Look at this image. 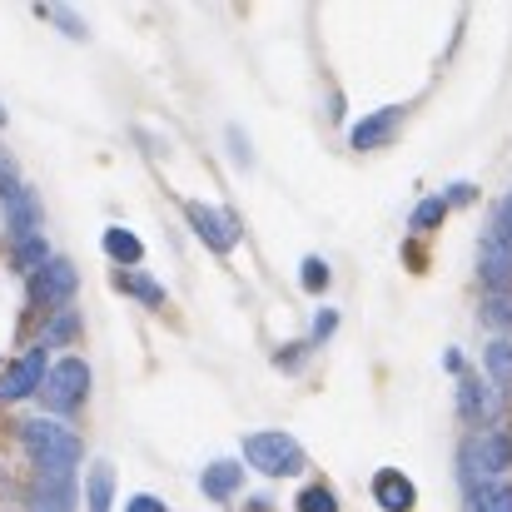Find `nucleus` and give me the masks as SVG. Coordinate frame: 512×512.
Returning a JSON list of instances; mask_svg holds the SVG:
<instances>
[{
  "label": "nucleus",
  "mask_w": 512,
  "mask_h": 512,
  "mask_svg": "<svg viewBox=\"0 0 512 512\" xmlns=\"http://www.w3.org/2000/svg\"><path fill=\"white\" fill-rule=\"evenodd\" d=\"M20 443H25V453L35 458V468L45 478L50 473H75V463H80V438L65 423H55V418H25L20 423Z\"/></svg>",
  "instance_id": "obj_1"
},
{
  "label": "nucleus",
  "mask_w": 512,
  "mask_h": 512,
  "mask_svg": "<svg viewBox=\"0 0 512 512\" xmlns=\"http://www.w3.org/2000/svg\"><path fill=\"white\" fill-rule=\"evenodd\" d=\"M512 468V433H478L463 443L458 453V478H463V493H478L488 483H498Z\"/></svg>",
  "instance_id": "obj_2"
},
{
  "label": "nucleus",
  "mask_w": 512,
  "mask_h": 512,
  "mask_svg": "<svg viewBox=\"0 0 512 512\" xmlns=\"http://www.w3.org/2000/svg\"><path fill=\"white\" fill-rule=\"evenodd\" d=\"M244 463L259 468L264 478H299L304 473V448L289 433H249L244 438Z\"/></svg>",
  "instance_id": "obj_3"
},
{
  "label": "nucleus",
  "mask_w": 512,
  "mask_h": 512,
  "mask_svg": "<svg viewBox=\"0 0 512 512\" xmlns=\"http://www.w3.org/2000/svg\"><path fill=\"white\" fill-rule=\"evenodd\" d=\"M85 393H90V363L85 358H60V363H50V373H45V388H40V398H45V413H75L80 403H85Z\"/></svg>",
  "instance_id": "obj_4"
},
{
  "label": "nucleus",
  "mask_w": 512,
  "mask_h": 512,
  "mask_svg": "<svg viewBox=\"0 0 512 512\" xmlns=\"http://www.w3.org/2000/svg\"><path fill=\"white\" fill-rule=\"evenodd\" d=\"M184 219L194 224V234L214 249V254H229L234 249V239H239V224H234V214H224V209H214V204H199V199H189L184 204Z\"/></svg>",
  "instance_id": "obj_5"
},
{
  "label": "nucleus",
  "mask_w": 512,
  "mask_h": 512,
  "mask_svg": "<svg viewBox=\"0 0 512 512\" xmlns=\"http://www.w3.org/2000/svg\"><path fill=\"white\" fill-rule=\"evenodd\" d=\"M45 363H50L45 343H40V348H30L25 358H15V363L5 368V378H0V403H15V398H25V393L45 388Z\"/></svg>",
  "instance_id": "obj_6"
},
{
  "label": "nucleus",
  "mask_w": 512,
  "mask_h": 512,
  "mask_svg": "<svg viewBox=\"0 0 512 512\" xmlns=\"http://www.w3.org/2000/svg\"><path fill=\"white\" fill-rule=\"evenodd\" d=\"M30 294H35V304H45V309L70 304V299H75V264H70V259H50L40 274H30Z\"/></svg>",
  "instance_id": "obj_7"
},
{
  "label": "nucleus",
  "mask_w": 512,
  "mask_h": 512,
  "mask_svg": "<svg viewBox=\"0 0 512 512\" xmlns=\"http://www.w3.org/2000/svg\"><path fill=\"white\" fill-rule=\"evenodd\" d=\"M478 274H483L488 294L512 289V244L503 239V234H488V239L478 244Z\"/></svg>",
  "instance_id": "obj_8"
},
{
  "label": "nucleus",
  "mask_w": 512,
  "mask_h": 512,
  "mask_svg": "<svg viewBox=\"0 0 512 512\" xmlns=\"http://www.w3.org/2000/svg\"><path fill=\"white\" fill-rule=\"evenodd\" d=\"M398 125H403V105L373 110V115H363V120L348 130V145H353V150H378V145H388V140L398 135Z\"/></svg>",
  "instance_id": "obj_9"
},
{
  "label": "nucleus",
  "mask_w": 512,
  "mask_h": 512,
  "mask_svg": "<svg viewBox=\"0 0 512 512\" xmlns=\"http://www.w3.org/2000/svg\"><path fill=\"white\" fill-rule=\"evenodd\" d=\"M30 512H75V473H40L30 488Z\"/></svg>",
  "instance_id": "obj_10"
},
{
  "label": "nucleus",
  "mask_w": 512,
  "mask_h": 512,
  "mask_svg": "<svg viewBox=\"0 0 512 512\" xmlns=\"http://www.w3.org/2000/svg\"><path fill=\"white\" fill-rule=\"evenodd\" d=\"M373 503H378L383 512H413L418 493H413L408 473H398V468H378V473H373Z\"/></svg>",
  "instance_id": "obj_11"
},
{
  "label": "nucleus",
  "mask_w": 512,
  "mask_h": 512,
  "mask_svg": "<svg viewBox=\"0 0 512 512\" xmlns=\"http://www.w3.org/2000/svg\"><path fill=\"white\" fill-rule=\"evenodd\" d=\"M458 418H463V423H493V418H498V393L463 373V378H458Z\"/></svg>",
  "instance_id": "obj_12"
},
{
  "label": "nucleus",
  "mask_w": 512,
  "mask_h": 512,
  "mask_svg": "<svg viewBox=\"0 0 512 512\" xmlns=\"http://www.w3.org/2000/svg\"><path fill=\"white\" fill-rule=\"evenodd\" d=\"M239 483H244V468H239L234 458H219V463H209V468L199 473V488H204V498H214V503L234 498Z\"/></svg>",
  "instance_id": "obj_13"
},
{
  "label": "nucleus",
  "mask_w": 512,
  "mask_h": 512,
  "mask_svg": "<svg viewBox=\"0 0 512 512\" xmlns=\"http://www.w3.org/2000/svg\"><path fill=\"white\" fill-rule=\"evenodd\" d=\"M105 254H110L115 264L135 269V264L145 259V244H140V234H135V229H105Z\"/></svg>",
  "instance_id": "obj_14"
},
{
  "label": "nucleus",
  "mask_w": 512,
  "mask_h": 512,
  "mask_svg": "<svg viewBox=\"0 0 512 512\" xmlns=\"http://www.w3.org/2000/svg\"><path fill=\"white\" fill-rule=\"evenodd\" d=\"M488 378H493V393H498V398L512 393V339L488 343Z\"/></svg>",
  "instance_id": "obj_15"
},
{
  "label": "nucleus",
  "mask_w": 512,
  "mask_h": 512,
  "mask_svg": "<svg viewBox=\"0 0 512 512\" xmlns=\"http://www.w3.org/2000/svg\"><path fill=\"white\" fill-rule=\"evenodd\" d=\"M478 319H483L488 329H498V334H512V289H503V294H483Z\"/></svg>",
  "instance_id": "obj_16"
},
{
  "label": "nucleus",
  "mask_w": 512,
  "mask_h": 512,
  "mask_svg": "<svg viewBox=\"0 0 512 512\" xmlns=\"http://www.w3.org/2000/svg\"><path fill=\"white\" fill-rule=\"evenodd\" d=\"M50 264V249H45V234L35 229V234H25V239H15V269H25V274H40Z\"/></svg>",
  "instance_id": "obj_17"
},
{
  "label": "nucleus",
  "mask_w": 512,
  "mask_h": 512,
  "mask_svg": "<svg viewBox=\"0 0 512 512\" xmlns=\"http://www.w3.org/2000/svg\"><path fill=\"white\" fill-rule=\"evenodd\" d=\"M115 284H120V294H130V299H140V304H150V309H160V304H165V289H160L150 274H135V269H125Z\"/></svg>",
  "instance_id": "obj_18"
},
{
  "label": "nucleus",
  "mask_w": 512,
  "mask_h": 512,
  "mask_svg": "<svg viewBox=\"0 0 512 512\" xmlns=\"http://www.w3.org/2000/svg\"><path fill=\"white\" fill-rule=\"evenodd\" d=\"M85 488H90V512H110V503H115V468L110 463H95Z\"/></svg>",
  "instance_id": "obj_19"
},
{
  "label": "nucleus",
  "mask_w": 512,
  "mask_h": 512,
  "mask_svg": "<svg viewBox=\"0 0 512 512\" xmlns=\"http://www.w3.org/2000/svg\"><path fill=\"white\" fill-rule=\"evenodd\" d=\"M468 512H512V488L508 483H488V488L468 493Z\"/></svg>",
  "instance_id": "obj_20"
},
{
  "label": "nucleus",
  "mask_w": 512,
  "mask_h": 512,
  "mask_svg": "<svg viewBox=\"0 0 512 512\" xmlns=\"http://www.w3.org/2000/svg\"><path fill=\"white\" fill-rule=\"evenodd\" d=\"M299 512H339V498L324 488V483H309L304 493H299V503H294Z\"/></svg>",
  "instance_id": "obj_21"
},
{
  "label": "nucleus",
  "mask_w": 512,
  "mask_h": 512,
  "mask_svg": "<svg viewBox=\"0 0 512 512\" xmlns=\"http://www.w3.org/2000/svg\"><path fill=\"white\" fill-rule=\"evenodd\" d=\"M299 279H304V289H314V294H324V289H329V264H324L319 254H309V259L299 264Z\"/></svg>",
  "instance_id": "obj_22"
},
{
  "label": "nucleus",
  "mask_w": 512,
  "mask_h": 512,
  "mask_svg": "<svg viewBox=\"0 0 512 512\" xmlns=\"http://www.w3.org/2000/svg\"><path fill=\"white\" fill-rule=\"evenodd\" d=\"M443 214H448V199L438 194V199H423V204L413 209V219H408V224H413V229H433Z\"/></svg>",
  "instance_id": "obj_23"
},
{
  "label": "nucleus",
  "mask_w": 512,
  "mask_h": 512,
  "mask_svg": "<svg viewBox=\"0 0 512 512\" xmlns=\"http://www.w3.org/2000/svg\"><path fill=\"white\" fill-rule=\"evenodd\" d=\"M75 334H80V319H75V314H55L50 329H45V348H50V343H70Z\"/></svg>",
  "instance_id": "obj_24"
},
{
  "label": "nucleus",
  "mask_w": 512,
  "mask_h": 512,
  "mask_svg": "<svg viewBox=\"0 0 512 512\" xmlns=\"http://www.w3.org/2000/svg\"><path fill=\"white\" fill-rule=\"evenodd\" d=\"M20 184H25V179H20V174H15V160H10V155H5V150H0V199H5V194H10V189H20Z\"/></svg>",
  "instance_id": "obj_25"
},
{
  "label": "nucleus",
  "mask_w": 512,
  "mask_h": 512,
  "mask_svg": "<svg viewBox=\"0 0 512 512\" xmlns=\"http://www.w3.org/2000/svg\"><path fill=\"white\" fill-rule=\"evenodd\" d=\"M334 329H339V314H334V309H324V314L314 319V343H319V339H329Z\"/></svg>",
  "instance_id": "obj_26"
},
{
  "label": "nucleus",
  "mask_w": 512,
  "mask_h": 512,
  "mask_svg": "<svg viewBox=\"0 0 512 512\" xmlns=\"http://www.w3.org/2000/svg\"><path fill=\"white\" fill-rule=\"evenodd\" d=\"M304 353H309V343H294V348H279V368H289V373H294Z\"/></svg>",
  "instance_id": "obj_27"
},
{
  "label": "nucleus",
  "mask_w": 512,
  "mask_h": 512,
  "mask_svg": "<svg viewBox=\"0 0 512 512\" xmlns=\"http://www.w3.org/2000/svg\"><path fill=\"white\" fill-rule=\"evenodd\" d=\"M125 512H165V503H160V498H150V493H140V498H130V508Z\"/></svg>",
  "instance_id": "obj_28"
},
{
  "label": "nucleus",
  "mask_w": 512,
  "mask_h": 512,
  "mask_svg": "<svg viewBox=\"0 0 512 512\" xmlns=\"http://www.w3.org/2000/svg\"><path fill=\"white\" fill-rule=\"evenodd\" d=\"M45 15H50V20H60V25H65L70 35H85V25H80V20H75L70 10H45Z\"/></svg>",
  "instance_id": "obj_29"
},
{
  "label": "nucleus",
  "mask_w": 512,
  "mask_h": 512,
  "mask_svg": "<svg viewBox=\"0 0 512 512\" xmlns=\"http://www.w3.org/2000/svg\"><path fill=\"white\" fill-rule=\"evenodd\" d=\"M443 199H453V204H473V199H478V189H473V184H453Z\"/></svg>",
  "instance_id": "obj_30"
},
{
  "label": "nucleus",
  "mask_w": 512,
  "mask_h": 512,
  "mask_svg": "<svg viewBox=\"0 0 512 512\" xmlns=\"http://www.w3.org/2000/svg\"><path fill=\"white\" fill-rule=\"evenodd\" d=\"M498 229H503V239L512 244V189H508V199H503V209H498Z\"/></svg>",
  "instance_id": "obj_31"
},
{
  "label": "nucleus",
  "mask_w": 512,
  "mask_h": 512,
  "mask_svg": "<svg viewBox=\"0 0 512 512\" xmlns=\"http://www.w3.org/2000/svg\"><path fill=\"white\" fill-rule=\"evenodd\" d=\"M448 373H458V378H463V353H458V348H448Z\"/></svg>",
  "instance_id": "obj_32"
}]
</instances>
